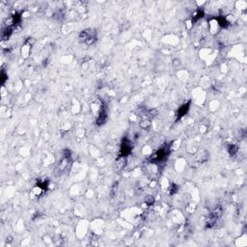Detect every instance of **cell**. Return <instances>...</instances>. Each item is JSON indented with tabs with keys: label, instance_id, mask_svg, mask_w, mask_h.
Wrapping results in <instances>:
<instances>
[{
	"label": "cell",
	"instance_id": "5b68a950",
	"mask_svg": "<svg viewBox=\"0 0 247 247\" xmlns=\"http://www.w3.org/2000/svg\"><path fill=\"white\" fill-rule=\"evenodd\" d=\"M204 11L203 10H201V9H198V10H196L195 12L193 13V15H192V18H191V23L193 24L194 22H196V21H198L200 18H202L203 16H204Z\"/></svg>",
	"mask_w": 247,
	"mask_h": 247
},
{
	"label": "cell",
	"instance_id": "52a82bcc",
	"mask_svg": "<svg viewBox=\"0 0 247 247\" xmlns=\"http://www.w3.org/2000/svg\"><path fill=\"white\" fill-rule=\"evenodd\" d=\"M239 151V148L236 146V145H229L228 147V153L231 156H235Z\"/></svg>",
	"mask_w": 247,
	"mask_h": 247
},
{
	"label": "cell",
	"instance_id": "3957f363",
	"mask_svg": "<svg viewBox=\"0 0 247 247\" xmlns=\"http://www.w3.org/2000/svg\"><path fill=\"white\" fill-rule=\"evenodd\" d=\"M131 150H132V146H131V141L127 138H124L122 141L120 151H119V157H127L128 154H130Z\"/></svg>",
	"mask_w": 247,
	"mask_h": 247
},
{
	"label": "cell",
	"instance_id": "9c48e42d",
	"mask_svg": "<svg viewBox=\"0 0 247 247\" xmlns=\"http://www.w3.org/2000/svg\"><path fill=\"white\" fill-rule=\"evenodd\" d=\"M30 47H31L30 45H25L24 47H22V49H21V54H22V56H23V54H24V57H27L28 53H29V49H30Z\"/></svg>",
	"mask_w": 247,
	"mask_h": 247
},
{
	"label": "cell",
	"instance_id": "8fae6325",
	"mask_svg": "<svg viewBox=\"0 0 247 247\" xmlns=\"http://www.w3.org/2000/svg\"><path fill=\"white\" fill-rule=\"evenodd\" d=\"M7 79H8V75L5 74L4 71H2V72H1V83L4 84L5 81L7 80Z\"/></svg>",
	"mask_w": 247,
	"mask_h": 247
},
{
	"label": "cell",
	"instance_id": "ba28073f",
	"mask_svg": "<svg viewBox=\"0 0 247 247\" xmlns=\"http://www.w3.org/2000/svg\"><path fill=\"white\" fill-rule=\"evenodd\" d=\"M145 204H146L147 206H153L154 202H156V199H154V196H151V195H147L146 197H145Z\"/></svg>",
	"mask_w": 247,
	"mask_h": 247
},
{
	"label": "cell",
	"instance_id": "277c9868",
	"mask_svg": "<svg viewBox=\"0 0 247 247\" xmlns=\"http://www.w3.org/2000/svg\"><path fill=\"white\" fill-rule=\"evenodd\" d=\"M190 104H191V100H188L186 103L183 104L179 109L177 111V115H176V120L179 121L180 120L183 116H185V114H187V112L189 111L190 108Z\"/></svg>",
	"mask_w": 247,
	"mask_h": 247
},
{
	"label": "cell",
	"instance_id": "30bf717a",
	"mask_svg": "<svg viewBox=\"0 0 247 247\" xmlns=\"http://www.w3.org/2000/svg\"><path fill=\"white\" fill-rule=\"evenodd\" d=\"M169 190H170L171 194H175L178 190H179V186H178L177 184H172V185H170Z\"/></svg>",
	"mask_w": 247,
	"mask_h": 247
},
{
	"label": "cell",
	"instance_id": "6da1fadb",
	"mask_svg": "<svg viewBox=\"0 0 247 247\" xmlns=\"http://www.w3.org/2000/svg\"><path fill=\"white\" fill-rule=\"evenodd\" d=\"M170 145H164L156 153L151 154L149 157V161L151 163L156 164V165H161L162 163H165L170 154Z\"/></svg>",
	"mask_w": 247,
	"mask_h": 247
},
{
	"label": "cell",
	"instance_id": "8992f818",
	"mask_svg": "<svg viewBox=\"0 0 247 247\" xmlns=\"http://www.w3.org/2000/svg\"><path fill=\"white\" fill-rule=\"evenodd\" d=\"M140 127L144 130H149L150 128H151V121L149 119H147V118H146V119L142 120V121L140 122Z\"/></svg>",
	"mask_w": 247,
	"mask_h": 247
},
{
	"label": "cell",
	"instance_id": "7a4b0ae2",
	"mask_svg": "<svg viewBox=\"0 0 247 247\" xmlns=\"http://www.w3.org/2000/svg\"><path fill=\"white\" fill-rule=\"evenodd\" d=\"M97 32L93 29H85L79 34V42H84L87 45H92L97 41Z\"/></svg>",
	"mask_w": 247,
	"mask_h": 247
}]
</instances>
